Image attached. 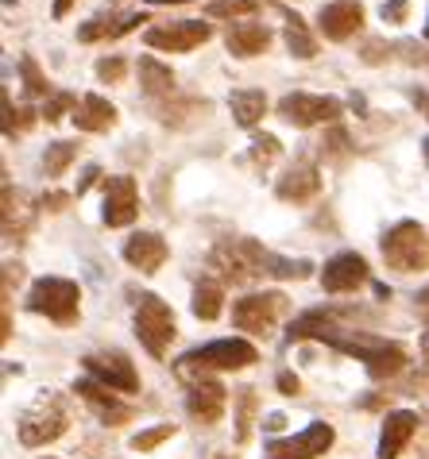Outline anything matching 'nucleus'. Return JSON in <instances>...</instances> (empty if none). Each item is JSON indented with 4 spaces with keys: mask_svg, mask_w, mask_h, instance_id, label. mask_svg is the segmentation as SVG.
<instances>
[{
    "mask_svg": "<svg viewBox=\"0 0 429 459\" xmlns=\"http://www.w3.org/2000/svg\"><path fill=\"white\" fill-rule=\"evenodd\" d=\"M329 343L340 351H348V355H356V359L368 367L372 378H390L407 367V351H402L398 343H387L383 336H360V333L345 336V333H337Z\"/></svg>",
    "mask_w": 429,
    "mask_h": 459,
    "instance_id": "nucleus-1",
    "label": "nucleus"
},
{
    "mask_svg": "<svg viewBox=\"0 0 429 459\" xmlns=\"http://www.w3.org/2000/svg\"><path fill=\"white\" fill-rule=\"evenodd\" d=\"M256 359H259L256 343L236 336V340H213V343H206V348L190 351L179 363V371L182 375H190V371H244V367H251Z\"/></svg>",
    "mask_w": 429,
    "mask_h": 459,
    "instance_id": "nucleus-2",
    "label": "nucleus"
},
{
    "mask_svg": "<svg viewBox=\"0 0 429 459\" xmlns=\"http://www.w3.org/2000/svg\"><path fill=\"white\" fill-rule=\"evenodd\" d=\"M383 259H387V266H395V271H402V274L425 271V266H429V239H425V228L414 224V221H398V224L383 236Z\"/></svg>",
    "mask_w": 429,
    "mask_h": 459,
    "instance_id": "nucleus-3",
    "label": "nucleus"
},
{
    "mask_svg": "<svg viewBox=\"0 0 429 459\" xmlns=\"http://www.w3.org/2000/svg\"><path fill=\"white\" fill-rule=\"evenodd\" d=\"M78 301H82V293H78V286H74L70 278H39V282L31 286V293H28L31 309L50 316L55 325H74L78 321Z\"/></svg>",
    "mask_w": 429,
    "mask_h": 459,
    "instance_id": "nucleus-4",
    "label": "nucleus"
},
{
    "mask_svg": "<svg viewBox=\"0 0 429 459\" xmlns=\"http://www.w3.org/2000/svg\"><path fill=\"white\" fill-rule=\"evenodd\" d=\"M136 336L151 355H167L171 340H174V313L167 301H159L155 293H144L140 305H136Z\"/></svg>",
    "mask_w": 429,
    "mask_h": 459,
    "instance_id": "nucleus-5",
    "label": "nucleus"
},
{
    "mask_svg": "<svg viewBox=\"0 0 429 459\" xmlns=\"http://www.w3.org/2000/svg\"><path fill=\"white\" fill-rule=\"evenodd\" d=\"M286 313V298L283 293H248L232 305V325L240 333H251V336H267L279 316Z\"/></svg>",
    "mask_w": 429,
    "mask_h": 459,
    "instance_id": "nucleus-6",
    "label": "nucleus"
},
{
    "mask_svg": "<svg viewBox=\"0 0 429 459\" xmlns=\"http://www.w3.org/2000/svg\"><path fill=\"white\" fill-rule=\"evenodd\" d=\"M340 100L337 97H313V93H286L279 100V117L294 127H313V124H337L340 120Z\"/></svg>",
    "mask_w": 429,
    "mask_h": 459,
    "instance_id": "nucleus-7",
    "label": "nucleus"
},
{
    "mask_svg": "<svg viewBox=\"0 0 429 459\" xmlns=\"http://www.w3.org/2000/svg\"><path fill=\"white\" fill-rule=\"evenodd\" d=\"M66 410H62V402L55 398H47L39 402L35 410L20 420V440L28 444V448H39V444H50V440H58L62 432H66Z\"/></svg>",
    "mask_w": 429,
    "mask_h": 459,
    "instance_id": "nucleus-8",
    "label": "nucleus"
},
{
    "mask_svg": "<svg viewBox=\"0 0 429 459\" xmlns=\"http://www.w3.org/2000/svg\"><path fill=\"white\" fill-rule=\"evenodd\" d=\"M213 28L201 20H179V23H162V28H151L144 35L147 47L155 50H171V55H186V50H194L201 43H209Z\"/></svg>",
    "mask_w": 429,
    "mask_h": 459,
    "instance_id": "nucleus-9",
    "label": "nucleus"
},
{
    "mask_svg": "<svg viewBox=\"0 0 429 459\" xmlns=\"http://www.w3.org/2000/svg\"><path fill=\"white\" fill-rule=\"evenodd\" d=\"M85 371H90V378H97L101 386H109V390H120V394L140 390V375H136V367L128 363V355L124 351L85 355Z\"/></svg>",
    "mask_w": 429,
    "mask_h": 459,
    "instance_id": "nucleus-10",
    "label": "nucleus"
},
{
    "mask_svg": "<svg viewBox=\"0 0 429 459\" xmlns=\"http://www.w3.org/2000/svg\"><path fill=\"white\" fill-rule=\"evenodd\" d=\"M333 444V425H325V420H313L306 432H298V437L290 440H271L267 444V459H313V455H325Z\"/></svg>",
    "mask_w": 429,
    "mask_h": 459,
    "instance_id": "nucleus-11",
    "label": "nucleus"
},
{
    "mask_svg": "<svg viewBox=\"0 0 429 459\" xmlns=\"http://www.w3.org/2000/svg\"><path fill=\"white\" fill-rule=\"evenodd\" d=\"M140 212V194H136V178L128 174H112L105 178V224L109 228H128Z\"/></svg>",
    "mask_w": 429,
    "mask_h": 459,
    "instance_id": "nucleus-12",
    "label": "nucleus"
},
{
    "mask_svg": "<svg viewBox=\"0 0 429 459\" xmlns=\"http://www.w3.org/2000/svg\"><path fill=\"white\" fill-rule=\"evenodd\" d=\"M363 282H368V263H363L356 251L333 255V259L325 263V271H321L325 293H352V290H360Z\"/></svg>",
    "mask_w": 429,
    "mask_h": 459,
    "instance_id": "nucleus-13",
    "label": "nucleus"
},
{
    "mask_svg": "<svg viewBox=\"0 0 429 459\" xmlns=\"http://www.w3.org/2000/svg\"><path fill=\"white\" fill-rule=\"evenodd\" d=\"M318 28L333 43L352 39L363 28V4H356V0H333V4H325L318 12Z\"/></svg>",
    "mask_w": 429,
    "mask_h": 459,
    "instance_id": "nucleus-14",
    "label": "nucleus"
},
{
    "mask_svg": "<svg viewBox=\"0 0 429 459\" xmlns=\"http://www.w3.org/2000/svg\"><path fill=\"white\" fill-rule=\"evenodd\" d=\"M318 189H321L318 167H313V162H294V167L279 178L275 194H279L283 201H294V205H306V201L318 197Z\"/></svg>",
    "mask_w": 429,
    "mask_h": 459,
    "instance_id": "nucleus-15",
    "label": "nucleus"
},
{
    "mask_svg": "<svg viewBox=\"0 0 429 459\" xmlns=\"http://www.w3.org/2000/svg\"><path fill=\"white\" fill-rule=\"evenodd\" d=\"M167 239L155 236V232H140L128 239V247H124V259H128L140 274H155L162 263H167Z\"/></svg>",
    "mask_w": 429,
    "mask_h": 459,
    "instance_id": "nucleus-16",
    "label": "nucleus"
},
{
    "mask_svg": "<svg viewBox=\"0 0 429 459\" xmlns=\"http://www.w3.org/2000/svg\"><path fill=\"white\" fill-rule=\"evenodd\" d=\"M414 432H418V413H410V410L387 413L383 432H380V459H398V452L410 444Z\"/></svg>",
    "mask_w": 429,
    "mask_h": 459,
    "instance_id": "nucleus-17",
    "label": "nucleus"
},
{
    "mask_svg": "<svg viewBox=\"0 0 429 459\" xmlns=\"http://www.w3.org/2000/svg\"><path fill=\"white\" fill-rule=\"evenodd\" d=\"M74 394H82V398L90 402L93 410L109 420V425H124V420H132V405H120L117 398H112V390L101 386L97 378H78L74 382Z\"/></svg>",
    "mask_w": 429,
    "mask_h": 459,
    "instance_id": "nucleus-18",
    "label": "nucleus"
},
{
    "mask_svg": "<svg viewBox=\"0 0 429 459\" xmlns=\"http://www.w3.org/2000/svg\"><path fill=\"white\" fill-rule=\"evenodd\" d=\"M74 127L78 132H109V127H117V108L109 105L105 97H97V93H85L78 100V108H74Z\"/></svg>",
    "mask_w": 429,
    "mask_h": 459,
    "instance_id": "nucleus-19",
    "label": "nucleus"
},
{
    "mask_svg": "<svg viewBox=\"0 0 429 459\" xmlns=\"http://www.w3.org/2000/svg\"><path fill=\"white\" fill-rule=\"evenodd\" d=\"M224 386L221 382H197V386L190 390V417L201 420V425H217L221 413H224Z\"/></svg>",
    "mask_w": 429,
    "mask_h": 459,
    "instance_id": "nucleus-20",
    "label": "nucleus"
},
{
    "mask_svg": "<svg viewBox=\"0 0 429 459\" xmlns=\"http://www.w3.org/2000/svg\"><path fill=\"white\" fill-rule=\"evenodd\" d=\"M224 47H229V55H236V58H256L271 47V31L263 28V23H236V28L224 35Z\"/></svg>",
    "mask_w": 429,
    "mask_h": 459,
    "instance_id": "nucleus-21",
    "label": "nucleus"
},
{
    "mask_svg": "<svg viewBox=\"0 0 429 459\" xmlns=\"http://www.w3.org/2000/svg\"><path fill=\"white\" fill-rule=\"evenodd\" d=\"M229 108L240 127H256L263 120V112H267V93L263 89H232Z\"/></svg>",
    "mask_w": 429,
    "mask_h": 459,
    "instance_id": "nucleus-22",
    "label": "nucleus"
},
{
    "mask_svg": "<svg viewBox=\"0 0 429 459\" xmlns=\"http://www.w3.org/2000/svg\"><path fill=\"white\" fill-rule=\"evenodd\" d=\"M140 85H144V93L162 97V93H171L174 89V74H171V66H162L159 58L144 55L140 58Z\"/></svg>",
    "mask_w": 429,
    "mask_h": 459,
    "instance_id": "nucleus-23",
    "label": "nucleus"
},
{
    "mask_svg": "<svg viewBox=\"0 0 429 459\" xmlns=\"http://www.w3.org/2000/svg\"><path fill=\"white\" fill-rule=\"evenodd\" d=\"M340 333V328H333V321L325 316L321 309H313V313H306V316H298L294 325H290V340H310V336H321V340H333Z\"/></svg>",
    "mask_w": 429,
    "mask_h": 459,
    "instance_id": "nucleus-24",
    "label": "nucleus"
},
{
    "mask_svg": "<svg viewBox=\"0 0 429 459\" xmlns=\"http://www.w3.org/2000/svg\"><path fill=\"white\" fill-rule=\"evenodd\" d=\"M224 309V290L217 282H197L194 290V316L197 321H217Z\"/></svg>",
    "mask_w": 429,
    "mask_h": 459,
    "instance_id": "nucleus-25",
    "label": "nucleus"
},
{
    "mask_svg": "<svg viewBox=\"0 0 429 459\" xmlns=\"http://www.w3.org/2000/svg\"><path fill=\"white\" fill-rule=\"evenodd\" d=\"M286 47L294 58H318V39L306 31L302 16H290V28H286Z\"/></svg>",
    "mask_w": 429,
    "mask_h": 459,
    "instance_id": "nucleus-26",
    "label": "nucleus"
},
{
    "mask_svg": "<svg viewBox=\"0 0 429 459\" xmlns=\"http://www.w3.org/2000/svg\"><path fill=\"white\" fill-rule=\"evenodd\" d=\"M74 159H78V143H70V139H62V143H50V147H47V155H43V170H47V178H62Z\"/></svg>",
    "mask_w": 429,
    "mask_h": 459,
    "instance_id": "nucleus-27",
    "label": "nucleus"
},
{
    "mask_svg": "<svg viewBox=\"0 0 429 459\" xmlns=\"http://www.w3.org/2000/svg\"><path fill=\"white\" fill-rule=\"evenodd\" d=\"M256 8H259V0H213V4H206V16L236 20V16H251Z\"/></svg>",
    "mask_w": 429,
    "mask_h": 459,
    "instance_id": "nucleus-28",
    "label": "nucleus"
},
{
    "mask_svg": "<svg viewBox=\"0 0 429 459\" xmlns=\"http://www.w3.org/2000/svg\"><path fill=\"white\" fill-rule=\"evenodd\" d=\"M20 74H23V89H28L31 97H47V93H50V82L39 74L35 58H20Z\"/></svg>",
    "mask_w": 429,
    "mask_h": 459,
    "instance_id": "nucleus-29",
    "label": "nucleus"
},
{
    "mask_svg": "<svg viewBox=\"0 0 429 459\" xmlns=\"http://www.w3.org/2000/svg\"><path fill=\"white\" fill-rule=\"evenodd\" d=\"M167 437H174V425H155V429L140 432V437H132V448L136 452H151V448H159Z\"/></svg>",
    "mask_w": 429,
    "mask_h": 459,
    "instance_id": "nucleus-30",
    "label": "nucleus"
},
{
    "mask_svg": "<svg viewBox=\"0 0 429 459\" xmlns=\"http://www.w3.org/2000/svg\"><path fill=\"white\" fill-rule=\"evenodd\" d=\"M66 108H78V97H74V93H55L47 100V108H43V120L55 124V120H62V112H66Z\"/></svg>",
    "mask_w": 429,
    "mask_h": 459,
    "instance_id": "nucleus-31",
    "label": "nucleus"
},
{
    "mask_svg": "<svg viewBox=\"0 0 429 459\" xmlns=\"http://www.w3.org/2000/svg\"><path fill=\"white\" fill-rule=\"evenodd\" d=\"M124 70H128V66H124V58H117V55L97 62V78H101V82H109V85L124 82Z\"/></svg>",
    "mask_w": 429,
    "mask_h": 459,
    "instance_id": "nucleus-32",
    "label": "nucleus"
},
{
    "mask_svg": "<svg viewBox=\"0 0 429 459\" xmlns=\"http://www.w3.org/2000/svg\"><path fill=\"white\" fill-rule=\"evenodd\" d=\"M275 155H279V139H275V135H256V143H251V159L267 167Z\"/></svg>",
    "mask_w": 429,
    "mask_h": 459,
    "instance_id": "nucleus-33",
    "label": "nucleus"
},
{
    "mask_svg": "<svg viewBox=\"0 0 429 459\" xmlns=\"http://www.w3.org/2000/svg\"><path fill=\"white\" fill-rule=\"evenodd\" d=\"M251 410H256V390H240V429H236V437H240V440H248Z\"/></svg>",
    "mask_w": 429,
    "mask_h": 459,
    "instance_id": "nucleus-34",
    "label": "nucleus"
},
{
    "mask_svg": "<svg viewBox=\"0 0 429 459\" xmlns=\"http://www.w3.org/2000/svg\"><path fill=\"white\" fill-rule=\"evenodd\" d=\"M407 12H410L407 0H387V4H383V20L387 23H402V20H407Z\"/></svg>",
    "mask_w": 429,
    "mask_h": 459,
    "instance_id": "nucleus-35",
    "label": "nucleus"
},
{
    "mask_svg": "<svg viewBox=\"0 0 429 459\" xmlns=\"http://www.w3.org/2000/svg\"><path fill=\"white\" fill-rule=\"evenodd\" d=\"M279 390L286 394V398H294V394L302 390V382H298L294 375H290V371H283V375H279Z\"/></svg>",
    "mask_w": 429,
    "mask_h": 459,
    "instance_id": "nucleus-36",
    "label": "nucleus"
},
{
    "mask_svg": "<svg viewBox=\"0 0 429 459\" xmlns=\"http://www.w3.org/2000/svg\"><path fill=\"white\" fill-rule=\"evenodd\" d=\"M263 429H267V432H283L286 429V417L283 413H267V417H263Z\"/></svg>",
    "mask_w": 429,
    "mask_h": 459,
    "instance_id": "nucleus-37",
    "label": "nucleus"
},
{
    "mask_svg": "<svg viewBox=\"0 0 429 459\" xmlns=\"http://www.w3.org/2000/svg\"><path fill=\"white\" fill-rule=\"evenodd\" d=\"M70 12V0H55V16H66Z\"/></svg>",
    "mask_w": 429,
    "mask_h": 459,
    "instance_id": "nucleus-38",
    "label": "nucleus"
},
{
    "mask_svg": "<svg viewBox=\"0 0 429 459\" xmlns=\"http://www.w3.org/2000/svg\"><path fill=\"white\" fill-rule=\"evenodd\" d=\"M147 4H186V0H147Z\"/></svg>",
    "mask_w": 429,
    "mask_h": 459,
    "instance_id": "nucleus-39",
    "label": "nucleus"
},
{
    "mask_svg": "<svg viewBox=\"0 0 429 459\" xmlns=\"http://www.w3.org/2000/svg\"><path fill=\"white\" fill-rule=\"evenodd\" d=\"M418 301H425V305H429V286H425V293H418Z\"/></svg>",
    "mask_w": 429,
    "mask_h": 459,
    "instance_id": "nucleus-40",
    "label": "nucleus"
},
{
    "mask_svg": "<svg viewBox=\"0 0 429 459\" xmlns=\"http://www.w3.org/2000/svg\"><path fill=\"white\" fill-rule=\"evenodd\" d=\"M422 147H425V162H429V139H425V143H422Z\"/></svg>",
    "mask_w": 429,
    "mask_h": 459,
    "instance_id": "nucleus-41",
    "label": "nucleus"
},
{
    "mask_svg": "<svg viewBox=\"0 0 429 459\" xmlns=\"http://www.w3.org/2000/svg\"><path fill=\"white\" fill-rule=\"evenodd\" d=\"M425 39H429V23H425Z\"/></svg>",
    "mask_w": 429,
    "mask_h": 459,
    "instance_id": "nucleus-42",
    "label": "nucleus"
}]
</instances>
